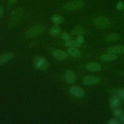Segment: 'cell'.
Wrapping results in <instances>:
<instances>
[{
    "label": "cell",
    "instance_id": "cell-1",
    "mask_svg": "<svg viewBox=\"0 0 124 124\" xmlns=\"http://www.w3.org/2000/svg\"><path fill=\"white\" fill-rule=\"evenodd\" d=\"M23 13L24 10L22 7H18L13 11L8 23L9 28H12L19 23L23 16Z\"/></svg>",
    "mask_w": 124,
    "mask_h": 124
},
{
    "label": "cell",
    "instance_id": "cell-2",
    "mask_svg": "<svg viewBox=\"0 0 124 124\" xmlns=\"http://www.w3.org/2000/svg\"><path fill=\"white\" fill-rule=\"evenodd\" d=\"M84 5V2L83 0H77L69 1L65 3L63 5V9L68 11H74L82 8Z\"/></svg>",
    "mask_w": 124,
    "mask_h": 124
},
{
    "label": "cell",
    "instance_id": "cell-3",
    "mask_svg": "<svg viewBox=\"0 0 124 124\" xmlns=\"http://www.w3.org/2000/svg\"><path fill=\"white\" fill-rule=\"evenodd\" d=\"M93 22L96 27L101 29H108L111 26L110 21L104 16H99L95 18Z\"/></svg>",
    "mask_w": 124,
    "mask_h": 124
},
{
    "label": "cell",
    "instance_id": "cell-4",
    "mask_svg": "<svg viewBox=\"0 0 124 124\" xmlns=\"http://www.w3.org/2000/svg\"><path fill=\"white\" fill-rule=\"evenodd\" d=\"M44 31V27L41 25H36L30 28L26 32L25 36L28 38H31L38 35Z\"/></svg>",
    "mask_w": 124,
    "mask_h": 124
},
{
    "label": "cell",
    "instance_id": "cell-5",
    "mask_svg": "<svg viewBox=\"0 0 124 124\" xmlns=\"http://www.w3.org/2000/svg\"><path fill=\"white\" fill-rule=\"evenodd\" d=\"M101 78L95 76H87L85 77L82 80L83 83L87 86L97 84L100 82Z\"/></svg>",
    "mask_w": 124,
    "mask_h": 124
},
{
    "label": "cell",
    "instance_id": "cell-6",
    "mask_svg": "<svg viewBox=\"0 0 124 124\" xmlns=\"http://www.w3.org/2000/svg\"><path fill=\"white\" fill-rule=\"evenodd\" d=\"M34 63L36 68L41 70L46 69L48 67L46 61L41 57H36L34 60Z\"/></svg>",
    "mask_w": 124,
    "mask_h": 124
},
{
    "label": "cell",
    "instance_id": "cell-7",
    "mask_svg": "<svg viewBox=\"0 0 124 124\" xmlns=\"http://www.w3.org/2000/svg\"><path fill=\"white\" fill-rule=\"evenodd\" d=\"M70 92L74 96L77 97H82L84 95L85 92L84 90L77 86H74L70 88Z\"/></svg>",
    "mask_w": 124,
    "mask_h": 124
},
{
    "label": "cell",
    "instance_id": "cell-8",
    "mask_svg": "<svg viewBox=\"0 0 124 124\" xmlns=\"http://www.w3.org/2000/svg\"><path fill=\"white\" fill-rule=\"evenodd\" d=\"M107 52L112 54H122L124 53V45H117L109 47L107 49Z\"/></svg>",
    "mask_w": 124,
    "mask_h": 124
},
{
    "label": "cell",
    "instance_id": "cell-9",
    "mask_svg": "<svg viewBox=\"0 0 124 124\" xmlns=\"http://www.w3.org/2000/svg\"><path fill=\"white\" fill-rule=\"evenodd\" d=\"M86 68L91 72H99L101 70V65L97 62H89L86 65Z\"/></svg>",
    "mask_w": 124,
    "mask_h": 124
},
{
    "label": "cell",
    "instance_id": "cell-10",
    "mask_svg": "<svg viewBox=\"0 0 124 124\" xmlns=\"http://www.w3.org/2000/svg\"><path fill=\"white\" fill-rule=\"evenodd\" d=\"M65 78L66 81L69 83L74 82L76 79V76L74 72L71 70L66 71L65 73Z\"/></svg>",
    "mask_w": 124,
    "mask_h": 124
},
{
    "label": "cell",
    "instance_id": "cell-11",
    "mask_svg": "<svg viewBox=\"0 0 124 124\" xmlns=\"http://www.w3.org/2000/svg\"><path fill=\"white\" fill-rule=\"evenodd\" d=\"M52 55L55 58L58 60L64 59L67 56V54L64 51L60 49L54 50L52 52Z\"/></svg>",
    "mask_w": 124,
    "mask_h": 124
},
{
    "label": "cell",
    "instance_id": "cell-12",
    "mask_svg": "<svg viewBox=\"0 0 124 124\" xmlns=\"http://www.w3.org/2000/svg\"><path fill=\"white\" fill-rule=\"evenodd\" d=\"M109 103L112 108H116L121 104V98L116 95L112 96L109 99Z\"/></svg>",
    "mask_w": 124,
    "mask_h": 124
},
{
    "label": "cell",
    "instance_id": "cell-13",
    "mask_svg": "<svg viewBox=\"0 0 124 124\" xmlns=\"http://www.w3.org/2000/svg\"><path fill=\"white\" fill-rule=\"evenodd\" d=\"M120 35L117 33H112L107 35L105 37V40L107 42H112L118 41L120 39Z\"/></svg>",
    "mask_w": 124,
    "mask_h": 124
},
{
    "label": "cell",
    "instance_id": "cell-14",
    "mask_svg": "<svg viewBox=\"0 0 124 124\" xmlns=\"http://www.w3.org/2000/svg\"><path fill=\"white\" fill-rule=\"evenodd\" d=\"M118 57L114 54L108 53L103 54L100 56V59L104 61H112L117 59Z\"/></svg>",
    "mask_w": 124,
    "mask_h": 124
},
{
    "label": "cell",
    "instance_id": "cell-15",
    "mask_svg": "<svg viewBox=\"0 0 124 124\" xmlns=\"http://www.w3.org/2000/svg\"><path fill=\"white\" fill-rule=\"evenodd\" d=\"M13 57L12 53H6L3 54L0 56V64L4 63L9 61Z\"/></svg>",
    "mask_w": 124,
    "mask_h": 124
},
{
    "label": "cell",
    "instance_id": "cell-16",
    "mask_svg": "<svg viewBox=\"0 0 124 124\" xmlns=\"http://www.w3.org/2000/svg\"><path fill=\"white\" fill-rule=\"evenodd\" d=\"M52 21L56 25L61 24L64 21L63 17L61 15L58 14H54L51 17Z\"/></svg>",
    "mask_w": 124,
    "mask_h": 124
},
{
    "label": "cell",
    "instance_id": "cell-17",
    "mask_svg": "<svg viewBox=\"0 0 124 124\" xmlns=\"http://www.w3.org/2000/svg\"><path fill=\"white\" fill-rule=\"evenodd\" d=\"M68 53L73 57H78L81 55L80 51L75 47H70L67 50Z\"/></svg>",
    "mask_w": 124,
    "mask_h": 124
},
{
    "label": "cell",
    "instance_id": "cell-18",
    "mask_svg": "<svg viewBox=\"0 0 124 124\" xmlns=\"http://www.w3.org/2000/svg\"><path fill=\"white\" fill-rule=\"evenodd\" d=\"M85 30L83 27L81 26H78L75 27L72 31V34L76 35H80L84 33Z\"/></svg>",
    "mask_w": 124,
    "mask_h": 124
},
{
    "label": "cell",
    "instance_id": "cell-19",
    "mask_svg": "<svg viewBox=\"0 0 124 124\" xmlns=\"http://www.w3.org/2000/svg\"><path fill=\"white\" fill-rule=\"evenodd\" d=\"M61 31V29L58 25L54 26L52 27L49 30L50 34L52 36H57L58 35Z\"/></svg>",
    "mask_w": 124,
    "mask_h": 124
},
{
    "label": "cell",
    "instance_id": "cell-20",
    "mask_svg": "<svg viewBox=\"0 0 124 124\" xmlns=\"http://www.w3.org/2000/svg\"><path fill=\"white\" fill-rule=\"evenodd\" d=\"M65 45L67 46H69L70 47H79L81 45L80 43H79L77 40H69L66 42Z\"/></svg>",
    "mask_w": 124,
    "mask_h": 124
},
{
    "label": "cell",
    "instance_id": "cell-21",
    "mask_svg": "<svg viewBox=\"0 0 124 124\" xmlns=\"http://www.w3.org/2000/svg\"><path fill=\"white\" fill-rule=\"evenodd\" d=\"M113 113L115 116L119 117L122 115V110L121 109L116 108H114V109L113 110Z\"/></svg>",
    "mask_w": 124,
    "mask_h": 124
},
{
    "label": "cell",
    "instance_id": "cell-22",
    "mask_svg": "<svg viewBox=\"0 0 124 124\" xmlns=\"http://www.w3.org/2000/svg\"><path fill=\"white\" fill-rule=\"evenodd\" d=\"M61 37L63 40L66 41H69L71 39L70 35L66 32H62L61 34Z\"/></svg>",
    "mask_w": 124,
    "mask_h": 124
},
{
    "label": "cell",
    "instance_id": "cell-23",
    "mask_svg": "<svg viewBox=\"0 0 124 124\" xmlns=\"http://www.w3.org/2000/svg\"><path fill=\"white\" fill-rule=\"evenodd\" d=\"M116 9L119 11L123 10L124 9V3L122 1H119L116 4Z\"/></svg>",
    "mask_w": 124,
    "mask_h": 124
},
{
    "label": "cell",
    "instance_id": "cell-24",
    "mask_svg": "<svg viewBox=\"0 0 124 124\" xmlns=\"http://www.w3.org/2000/svg\"><path fill=\"white\" fill-rule=\"evenodd\" d=\"M117 93L119 95V97L124 100V89H121L119 90L117 92Z\"/></svg>",
    "mask_w": 124,
    "mask_h": 124
},
{
    "label": "cell",
    "instance_id": "cell-25",
    "mask_svg": "<svg viewBox=\"0 0 124 124\" xmlns=\"http://www.w3.org/2000/svg\"><path fill=\"white\" fill-rule=\"evenodd\" d=\"M77 41L80 43V44H83L84 42V38L83 37V36L82 35V34H80V35H78L77 38Z\"/></svg>",
    "mask_w": 124,
    "mask_h": 124
},
{
    "label": "cell",
    "instance_id": "cell-26",
    "mask_svg": "<svg viewBox=\"0 0 124 124\" xmlns=\"http://www.w3.org/2000/svg\"><path fill=\"white\" fill-rule=\"evenodd\" d=\"M108 124H118L119 123V122L117 120L115 119H111L108 121Z\"/></svg>",
    "mask_w": 124,
    "mask_h": 124
},
{
    "label": "cell",
    "instance_id": "cell-27",
    "mask_svg": "<svg viewBox=\"0 0 124 124\" xmlns=\"http://www.w3.org/2000/svg\"><path fill=\"white\" fill-rule=\"evenodd\" d=\"M4 12L3 8L2 6H0V17L2 16Z\"/></svg>",
    "mask_w": 124,
    "mask_h": 124
},
{
    "label": "cell",
    "instance_id": "cell-28",
    "mask_svg": "<svg viewBox=\"0 0 124 124\" xmlns=\"http://www.w3.org/2000/svg\"><path fill=\"white\" fill-rule=\"evenodd\" d=\"M120 120L121 121V122L122 123L124 124V114L121 115L120 116Z\"/></svg>",
    "mask_w": 124,
    "mask_h": 124
},
{
    "label": "cell",
    "instance_id": "cell-29",
    "mask_svg": "<svg viewBox=\"0 0 124 124\" xmlns=\"http://www.w3.org/2000/svg\"><path fill=\"white\" fill-rule=\"evenodd\" d=\"M8 1L11 4H14L17 1V0H8Z\"/></svg>",
    "mask_w": 124,
    "mask_h": 124
}]
</instances>
